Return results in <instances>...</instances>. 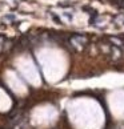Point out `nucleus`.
I'll return each instance as SVG.
<instances>
[{"label": "nucleus", "mask_w": 124, "mask_h": 129, "mask_svg": "<svg viewBox=\"0 0 124 129\" xmlns=\"http://www.w3.org/2000/svg\"><path fill=\"white\" fill-rule=\"evenodd\" d=\"M3 45H4V39L0 37V52H3Z\"/></svg>", "instance_id": "obj_1"}, {"label": "nucleus", "mask_w": 124, "mask_h": 129, "mask_svg": "<svg viewBox=\"0 0 124 129\" xmlns=\"http://www.w3.org/2000/svg\"><path fill=\"white\" fill-rule=\"evenodd\" d=\"M0 129H6V128H0Z\"/></svg>", "instance_id": "obj_2"}]
</instances>
